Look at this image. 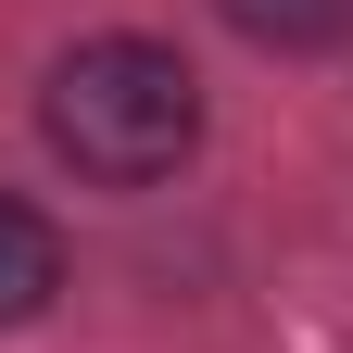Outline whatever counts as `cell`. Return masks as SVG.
<instances>
[{"mask_svg": "<svg viewBox=\"0 0 353 353\" xmlns=\"http://www.w3.org/2000/svg\"><path fill=\"white\" fill-rule=\"evenodd\" d=\"M252 51H278V63H303V51H353V0H214Z\"/></svg>", "mask_w": 353, "mask_h": 353, "instance_id": "3", "label": "cell"}, {"mask_svg": "<svg viewBox=\"0 0 353 353\" xmlns=\"http://www.w3.org/2000/svg\"><path fill=\"white\" fill-rule=\"evenodd\" d=\"M51 303H63V228L0 190V328H38Z\"/></svg>", "mask_w": 353, "mask_h": 353, "instance_id": "2", "label": "cell"}, {"mask_svg": "<svg viewBox=\"0 0 353 353\" xmlns=\"http://www.w3.org/2000/svg\"><path fill=\"white\" fill-rule=\"evenodd\" d=\"M38 139H51V164H76L88 190H164V176L202 152V76H190V51H164V38L101 26V38H76V51H51V76H38Z\"/></svg>", "mask_w": 353, "mask_h": 353, "instance_id": "1", "label": "cell"}]
</instances>
